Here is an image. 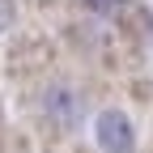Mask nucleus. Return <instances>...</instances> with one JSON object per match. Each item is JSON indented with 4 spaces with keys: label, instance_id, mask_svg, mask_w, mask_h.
<instances>
[{
    "label": "nucleus",
    "instance_id": "obj_1",
    "mask_svg": "<svg viewBox=\"0 0 153 153\" xmlns=\"http://www.w3.org/2000/svg\"><path fill=\"white\" fill-rule=\"evenodd\" d=\"M94 136H98L102 153H128L132 149V123L123 111H102L98 123H94Z\"/></svg>",
    "mask_w": 153,
    "mask_h": 153
},
{
    "label": "nucleus",
    "instance_id": "obj_2",
    "mask_svg": "<svg viewBox=\"0 0 153 153\" xmlns=\"http://www.w3.org/2000/svg\"><path fill=\"white\" fill-rule=\"evenodd\" d=\"M47 111H51L60 123H68L72 115H76V98H72L68 89H55V94H51V102H47Z\"/></svg>",
    "mask_w": 153,
    "mask_h": 153
},
{
    "label": "nucleus",
    "instance_id": "obj_3",
    "mask_svg": "<svg viewBox=\"0 0 153 153\" xmlns=\"http://www.w3.org/2000/svg\"><path fill=\"white\" fill-rule=\"evenodd\" d=\"M13 17H17V4H13V0H0V34L13 26Z\"/></svg>",
    "mask_w": 153,
    "mask_h": 153
},
{
    "label": "nucleus",
    "instance_id": "obj_4",
    "mask_svg": "<svg viewBox=\"0 0 153 153\" xmlns=\"http://www.w3.org/2000/svg\"><path fill=\"white\" fill-rule=\"evenodd\" d=\"M85 4H94V9H102V13H115V9H123V0H85Z\"/></svg>",
    "mask_w": 153,
    "mask_h": 153
}]
</instances>
